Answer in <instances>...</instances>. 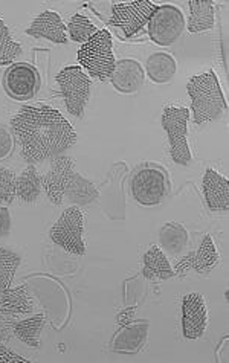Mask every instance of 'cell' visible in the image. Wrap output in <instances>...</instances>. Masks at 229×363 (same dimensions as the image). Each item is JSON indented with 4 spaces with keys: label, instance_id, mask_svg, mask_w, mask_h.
I'll return each mask as SVG.
<instances>
[{
    "label": "cell",
    "instance_id": "6da1fadb",
    "mask_svg": "<svg viewBox=\"0 0 229 363\" xmlns=\"http://www.w3.org/2000/svg\"><path fill=\"white\" fill-rule=\"evenodd\" d=\"M11 130L29 164L54 159L77 144L75 128L51 106H23L11 118Z\"/></svg>",
    "mask_w": 229,
    "mask_h": 363
},
{
    "label": "cell",
    "instance_id": "7a4b0ae2",
    "mask_svg": "<svg viewBox=\"0 0 229 363\" xmlns=\"http://www.w3.org/2000/svg\"><path fill=\"white\" fill-rule=\"evenodd\" d=\"M186 90L191 98L194 124L202 125L225 113L226 101L214 70L193 77L186 84Z\"/></svg>",
    "mask_w": 229,
    "mask_h": 363
},
{
    "label": "cell",
    "instance_id": "3957f363",
    "mask_svg": "<svg viewBox=\"0 0 229 363\" xmlns=\"http://www.w3.org/2000/svg\"><path fill=\"white\" fill-rule=\"evenodd\" d=\"M78 62L92 78L107 82L116 63L111 33L107 29L96 31L78 49Z\"/></svg>",
    "mask_w": 229,
    "mask_h": 363
},
{
    "label": "cell",
    "instance_id": "277c9868",
    "mask_svg": "<svg viewBox=\"0 0 229 363\" xmlns=\"http://www.w3.org/2000/svg\"><path fill=\"white\" fill-rule=\"evenodd\" d=\"M130 191L139 205L156 206L170 193V179L162 167L144 164L133 171Z\"/></svg>",
    "mask_w": 229,
    "mask_h": 363
},
{
    "label": "cell",
    "instance_id": "5b68a950",
    "mask_svg": "<svg viewBox=\"0 0 229 363\" xmlns=\"http://www.w3.org/2000/svg\"><path fill=\"white\" fill-rule=\"evenodd\" d=\"M55 82L69 115L75 118L83 116L92 90V82L89 75L79 66H67L57 74Z\"/></svg>",
    "mask_w": 229,
    "mask_h": 363
},
{
    "label": "cell",
    "instance_id": "8992f818",
    "mask_svg": "<svg viewBox=\"0 0 229 363\" xmlns=\"http://www.w3.org/2000/svg\"><path fill=\"white\" fill-rule=\"evenodd\" d=\"M188 121H190V108L168 106L162 113V127L170 143V155L174 164L186 167L191 164L193 156L188 147Z\"/></svg>",
    "mask_w": 229,
    "mask_h": 363
},
{
    "label": "cell",
    "instance_id": "52a82bcc",
    "mask_svg": "<svg viewBox=\"0 0 229 363\" xmlns=\"http://www.w3.org/2000/svg\"><path fill=\"white\" fill-rule=\"evenodd\" d=\"M83 232L84 214L79 208L72 206L65 209L62 216L58 217L57 223L51 229V240L67 254L82 257L86 252Z\"/></svg>",
    "mask_w": 229,
    "mask_h": 363
},
{
    "label": "cell",
    "instance_id": "ba28073f",
    "mask_svg": "<svg viewBox=\"0 0 229 363\" xmlns=\"http://www.w3.org/2000/svg\"><path fill=\"white\" fill-rule=\"evenodd\" d=\"M184 13L174 5L165 4L156 6L148 20V37L159 46H170L176 43L185 29Z\"/></svg>",
    "mask_w": 229,
    "mask_h": 363
},
{
    "label": "cell",
    "instance_id": "9c48e42d",
    "mask_svg": "<svg viewBox=\"0 0 229 363\" xmlns=\"http://www.w3.org/2000/svg\"><path fill=\"white\" fill-rule=\"evenodd\" d=\"M42 78L35 66L29 63H13L4 74V89L6 95L25 103L33 99L40 90Z\"/></svg>",
    "mask_w": 229,
    "mask_h": 363
},
{
    "label": "cell",
    "instance_id": "30bf717a",
    "mask_svg": "<svg viewBox=\"0 0 229 363\" xmlns=\"http://www.w3.org/2000/svg\"><path fill=\"white\" fill-rule=\"evenodd\" d=\"M155 9L156 5L150 0L113 4L111 25L121 29L125 37H135L144 26H147Z\"/></svg>",
    "mask_w": 229,
    "mask_h": 363
},
{
    "label": "cell",
    "instance_id": "8fae6325",
    "mask_svg": "<svg viewBox=\"0 0 229 363\" xmlns=\"http://www.w3.org/2000/svg\"><path fill=\"white\" fill-rule=\"evenodd\" d=\"M75 162L67 156L60 155L52 159L51 169L42 177V186L46 191V196L51 203L60 206L63 203L65 191L69 184V179L74 174Z\"/></svg>",
    "mask_w": 229,
    "mask_h": 363
},
{
    "label": "cell",
    "instance_id": "7c38bea8",
    "mask_svg": "<svg viewBox=\"0 0 229 363\" xmlns=\"http://www.w3.org/2000/svg\"><path fill=\"white\" fill-rule=\"evenodd\" d=\"M182 335L188 340L203 336L208 325V310L205 299L199 294H188L182 299Z\"/></svg>",
    "mask_w": 229,
    "mask_h": 363
},
{
    "label": "cell",
    "instance_id": "4fadbf2b",
    "mask_svg": "<svg viewBox=\"0 0 229 363\" xmlns=\"http://www.w3.org/2000/svg\"><path fill=\"white\" fill-rule=\"evenodd\" d=\"M218 263H220V255H218L214 241L211 235H205L197 252H190L174 266V274L184 277L190 270H196L197 274L208 275Z\"/></svg>",
    "mask_w": 229,
    "mask_h": 363
},
{
    "label": "cell",
    "instance_id": "5bb4252c",
    "mask_svg": "<svg viewBox=\"0 0 229 363\" xmlns=\"http://www.w3.org/2000/svg\"><path fill=\"white\" fill-rule=\"evenodd\" d=\"M145 70L133 58L118 60L111 75V83L119 94H135L144 86Z\"/></svg>",
    "mask_w": 229,
    "mask_h": 363
},
{
    "label": "cell",
    "instance_id": "9a60e30c",
    "mask_svg": "<svg viewBox=\"0 0 229 363\" xmlns=\"http://www.w3.org/2000/svg\"><path fill=\"white\" fill-rule=\"evenodd\" d=\"M26 35L34 38H46L57 45L67 43V29L60 14L54 11H43L37 16L31 26L26 29Z\"/></svg>",
    "mask_w": 229,
    "mask_h": 363
},
{
    "label": "cell",
    "instance_id": "2e32d148",
    "mask_svg": "<svg viewBox=\"0 0 229 363\" xmlns=\"http://www.w3.org/2000/svg\"><path fill=\"white\" fill-rule=\"evenodd\" d=\"M203 197L208 208L214 213H223L229 209V182L216 169L208 168L202 182Z\"/></svg>",
    "mask_w": 229,
    "mask_h": 363
},
{
    "label": "cell",
    "instance_id": "e0dca14e",
    "mask_svg": "<svg viewBox=\"0 0 229 363\" xmlns=\"http://www.w3.org/2000/svg\"><path fill=\"white\" fill-rule=\"evenodd\" d=\"M148 336V322L147 320H132L130 324L123 325L115 337L112 348L118 352H127V354H136L145 344Z\"/></svg>",
    "mask_w": 229,
    "mask_h": 363
},
{
    "label": "cell",
    "instance_id": "ac0fdd59",
    "mask_svg": "<svg viewBox=\"0 0 229 363\" xmlns=\"http://www.w3.org/2000/svg\"><path fill=\"white\" fill-rule=\"evenodd\" d=\"M34 308L33 299L29 296L28 286H18L0 294V313L4 315H28Z\"/></svg>",
    "mask_w": 229,
    "mask_h": 363
},
{
    "label": "cell",
    "instance_id": "d6986e66",
    "mask_svg": "<svg viewBox=\"0 0 229 363\" xmlns=\"http://www.w3.org/2000/svg\"><path fill=\"white\" fill-rule=\"evenodd\" d=\"M177 72L176 58L168 52H155L147 60V75L156 84L170 83Z\"/></svg>",
    "mask_w": 229,
    "mask_h": 363
},
{
    "label": "cell",
    "instance_id": "ffe728a7",
    "mask_svg": "<svg viewBox=\"0 0 229 363\" xmlns=\"http://www.w3.org/2000/svg\"><path fill=\"white\" fill-rule=\"evenodd\" d=\"M143 263V275L147 279H170L176 277L170 261L157 246H153L145 252Z\"/></svg>",
    "mask_w": 229,
    "mask_h": 363
},
{
    "label": "cell",
    "instance_id": "44dd1931",
    "mask_svg": "<svg viewBox=\"0 0 229 363\" xmlns=\"http://www.w3.org/2000/svg\"><path fill=\"white\" fill-rule=\"evenodd\" d=\"M190 6V18H188V31L191 34L210 31L214 28V4L211 0H191L188 2Z\"/></svg>",
    "mask_w": 229,
    "mask_h": 363
},
{
    "label": "cell",
    "instance_id": "7402d4cb",
    "mask_svg": "<svg viewBox=\"0 0 229 363\" xmlns=\"http://www.w3.org/2000/svg\"><path fill=\"white\" fill-rule=\"evenodd\" d=\"M65 196L71 203L77 206H86L92 203L95 199H98V189L91 180L84 179L82 174L74 171V174L69 179Z\"/></svg>",
    "mask_w": 229,
    "mask_h": 363
},
{
    "label": "cell",
    "instance_id": "603a6c76",
    "mask_svg": "<svg viewBox=\"0 0 229 363\" xmlns=\"http://www.w3.org/2000/svg\"><path fill=\"white\" fill-rule=\"evenodd\" d=\"M42 177L31 164L22 174L16 177V196L25 203H34L42 193Z\"/></svg>",
    "mask_w": 229,
    "mask_h": 363
},
{
    "label": "cell",
    "instance_id": "cb8c5ba5",
    "mask_svg": "<svg viewBox=\"0 0 229 363\" xmlns=\"http://www.w3.org/2000/svg\"><path fill=\"white\" fill-rule=\"evenodd\" d=\"M45 327V315H37L13 324V335L29 347H40V335Z\"/></svg>",
    "mask_w": 229,
    "mask_h": 363
},
{
    "label": "cell",
    "instance_id": "d4e9b609",
    "mask_svg": "<svg viewBox=\"0 0 229 363\" xmlns=\"http://www.w3.org/2000/svg\"><path fill=\"white\" fill-rule=\"evenodd\" d=\"M188 241H190V235L188 230L179 223H167L162 226L161 234H159V243H161L162 249H165L170 254H179L182 252Z\"/></svg>",
    "mask_w": 229,
    "mask_h": 363
},
{
    "label": "cell",
    "instance_id": "484cf974",
    "mask_svg": "<svg viewBox=\"0 0 229 363\" xmlns=\"http://www.w3.org/2000/svg\"><path fill=\"white\" fill-rule=\"evenodd\" d=\"M20 261L22 259L16 252L0 246V294L11 287Z\"/></svg>",
    "mask_w": 229,
    "mask_h": 363
},
{
    "label": "cell",
    "instance_id": "4316f807",
    "mask_svg": "<svg viewBox=\"0 0 229 363\" xmlns=\"http://www.w3.org/2000/svg\"><path fill=\"white\" fill-rule=\"evenodd\" d=\"M67 29V35L71 37V40L77 43H86L89 38H91L98 29L96 26L83 14H75L66 26Z\"/></svg>",
    "mask_w": 229,
    "mask_h": 363
},
{
    "label": "cell",
    "instance_id": "83f0119b",
    "mask_svg": "<svg viewBox=\"0 0 229 363\" xmlns=\"http://www.w3.org/2000/svg\"><path fill=\"white\" fill-rule=\"evenodd\" d=\"M20 55H22V46L14 42L8 26L0 18V66L11 65Z\"/></svg>",
    "mask_w": 229,
    "mask_h": 363
},
{
    "label": "cell",
    "instance_id": "f1b7e54d",
    "mask_svg": "<svg viewBox=\"0 0 229 363\" xmlns=\"http://www.w3.org/2000/svg\"><path fill=\"white\" fill-rule=\"evenodd\" d=\"M16 197L14 173L9 168H0V205H11Z\"/></svg>",
    "mask_w": 229,
    "mask_h": 363
},
{
    "label": "cell",
    "instance_id": "f546056e",
    "mask_svg": "<svg viewBox=\"0 0 229 363\" xmlns=\"http://www.w3.org/2000/svg\"><path fill=\"white\" fill-rule=\"evenodd\" d=\"M14 151V138L9 128L0 124V160H5L13 155Z\"/></svg>",
    "mask_w": 229,
    "mask_h": 363
},
{
    "label": "cell",
    "instance_id": "4dcf8cb0",
    "mask_svg": "<svg viewBox=\"0 0 229 363\" xmlns=\"http://www.w3.org/2000/svg\"><path fill=\"white\" fill-rule=\"evenodd\" d=\"M0 363H29V360L18 356L13 350L0 345Z\"/></svg>",
    "mask_w": 229,
    "mask_h": 363
},
{
    "label": "cell",
    "instance_id": "1f68e13d",
    "mask_svg": "<svg viewBox=\"0 0 229 363\" xmlns=\"http://www.w3.org/2000/svg\"><path fill=\"white\" fill-rule=\"evenodd\" d=\"M11 230V214L6 206H0V238L9 235Z\"/></svg>",
    "mask_w": 229,
    "mask_h": 363
},
{
    "label": "cell",
    "instance_id": "d6a6232c",
    "mask_svg": "<svg viewBox=\"0 0 229 363\" xmlns=\"http://www.w3.org/2000/svg\"><path fill=\"white\" fill-rule=\"evenodd\" d=\"M135 313H136V308H135V307H128V308L123 310L121 313H119V315L116 316V320H118L119 327L130 324V322H132L133 318H135Z\"/></svg>",
    "mask_w": 229,
    "mask_h": 363
}]
</instances>
